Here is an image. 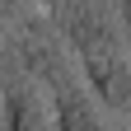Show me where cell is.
I'll return each instance as SVG.
<instances>
[{"label":"cell","instance_id":"obj_2","mask_svg":"<svg viewBox=\"0 0 131 131\" xmlns=\"http://www.w3.org/2000/svg\"><path fill=\"white\" fill-rule=\"evenodd\" d=\"M0 117H5V131H56L52 117V98L33 75L5 84V103H0Z\"/></svg>","mask_w":131,"mask_h":131},{"label":"cell","instance_id":"obj_3","mask_svg":"<svg viewBox=\"0 0 131 131\" xmlns=\"http://www.w3.org/2000/svg\"><path fill=\"white\" fill-rule=\"evenodd\" d=\"M117 24H122V42L131 47V0H117Z\"/></svg>","mask_w":131,"mask_h":131},{"label":"cell","instance_id":"obj_4","mask_svg":"<svg viewBox=\"0 0 131 131\" xmlns=\"http://www.w3.org/2000/svg\"><path fill=\"white\" fill-rule=\"evenodd\" d=\"M5 28H9V24H5V19H0V42H5Z\"/></svg>","mask_w":131,"mask_h":131},{"label":"cell","instance_id":"obj_1","mask_svg":"<svg viewBox=\"0 0 131 131\" xmlns=\"http://www.w3.org/2000/svg\"><path fill=\"white\" fill-rule=\"evenodd\" d=\"M52 28L80 61L94 98L112 112H131V61L112 0H52Z\"/></svg>","mask_w":131,"mask_h":131}]
</instances>
